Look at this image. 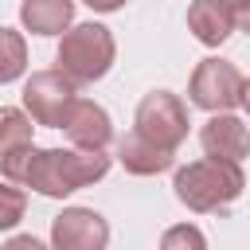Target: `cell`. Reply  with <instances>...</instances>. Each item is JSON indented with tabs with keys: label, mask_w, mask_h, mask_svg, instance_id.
<instances>
[{
	"label": "cell",
	"mask_w": 250,
	"mask_h": 250,
	"mask_svg": "<svg viewBox=\"0 0 250 250\" xmlns=\"http://www.w3.org/2000/svg\"><path fill=\"white\" fill-rule=\"evenodd\" d=\"M117 160H121V168L133 172V176H160V172L172 168L176 152H168V148L145 141V137L133 129V133H125V137L117 141Z\"/></svg>",
	"instance_id": "8fae6325"
},
{
	"label": "cell",
	"mask_w": 250,
	"mask_h": 250,
	"mask_svg": "<svg viewBox=\"0 0 250 250\" xmlns=\"http://www.w3.org/2000/svg\"><path fill=\"white\" fill-rule=\"evenodd\" d=\"M0 172L4 180L20 184V188H35L39 195L62 199L94 180H102L109 172V156L102 148H12L0 156Z\"/></svg>",
	"instance_id": "6da1fadb"
},
{
	"label": "cell",
	"mask_w": 250,
	"mask_h": 250,
	"mask_svg": "<svg viewBox=\"0 0 250 250\" xmlns=\"http://www.w3.org/2000/svg\"><path fill=\"white\" fill-rule=\"evenodd\" d=\"M23 105L35 125L66 129V121L78 105V82H70L62 70H35L23 82Z\"/></svg>",
	"instance_id": "277c9868"
},
{
	"label": "cell",
	"mask_w": 250,
	"mask_h": 250,
	"mask_svg": "<svg viewBox=\"0 0 250 250\" xmlns=\"http://www.w3.org/2000/svg\"><path fill=\"white\" fill-rule=\"evenodd\" d=\"M66 137H70V145H78V148H102V152H105V145L113 141L109 113H105L98 102L78 98V105H74V113H70V121H66Z\"/></svg>",
	"instance_id": "30bf717a"
},
{
	"label": "cell",
	"mask_w": 250,
	"mask_h": 250,
	"mask_svg": "<svg viewBox=\"0 0 250 250\" xmlns=\"http://www.w3.org/2000/svg\"><path fill=\"white\" fill-rule=\"evenodd\" d=\"M0 250H47L39 238H31V234H16V238H8Z\"/></svg>",
	"instance_id": "e0dca14e"
},
{
	"label": "cell",
	"mask_w": 250,
	"mask_h": 250,
	"mask_svg": "<svg viewBox=\"0 0 250 250\" xmlns=\"http://www.w3.org/2000/svg\"><path fill=\"white\" fill-rule=\"evenodd\" d=\"M23 211H27V195L20 191V184L4 180V184H0V230L16 227V223L23 219Z\"/></svg>",
	"instance_id": "2e32d148"
},
{
	"label": "cell",
	"mask_w": 250,
	"mask_h": 250,
	"mask_svg": "<svg viewBox=\"0 0 250 250\" xmlns=\"http://www.w3.org/2000/svg\"><path fill=\"white\" fill-rule=\"evenodd\" d=\"M137 133L168 152H176L188 137V105L172 94V90H152L141 98L137 105V117H133Z\"/></svg>",
	"instance_id": "5b68a950"
},
{
	"label": "cell",
	"mask_w": 250,
	"mask_h": 250,
	"mask_svg": "<svg viewBox=\"0 0 250 250\" xmlns=\"http://www.w3.org/2000/svg\"><path fill=\"white\" fill-rule=\"evenodd\" d=\"M242 188H246L242 168L234 160H215V156L184 164L172 180L176 199L199 215H227L234 207V199L242 195Z\"/></svg>",
	"instance_id": "7a4b0ae2"
},
{
	"label": "cell",
	"mask_w": 250,
	"mask_h": 250,
	"mask_svg": "<svg viewBox=\"0 0 250 250\" xmlns=\"http://www.w3.org/2000/svg\"><path fill=\"white\" fill-rule=\"evenodd\" d=\"M188 27H191V35H195L199 43L219 47V43H227V39L238 31V16H234V8H230L227 0H191V8H188Z\"/></svg>",
	"instance_id": "9c48e42d"
},
{
	"label": "cell",
	"mask_w": 250,
	"mask_h": 250,
	"mask_svg": "<svg viewBox=\"0 0 250 250\" xmlns=\"http://www.w3.org/2000/svg\"><path fill=\"white\" fill-rule=\"evenodd\" d=\"M113 55H117V47H113V35L105 23H94V20L74 23L70 31H62V43L55 51V62H59L55 70H62L78 86H90V82L105 78V70L113 66Z\"/></svg>",
	"instance_id": "3957f363"
},
{
	"label": "cell",
	"mask_w": 250,
	"mask_h": 250,
	"mask_svg": "<svg viewBox=\"0 0 250 250\" xmlns=\"http://www.w3.org/2000/svg\"><path fill=\"white\" fill-rule=\"evenodd\" d=\"M20 20L31 35H62L74 20V0H23Z\"/></svg>",
	"instance_id": "7c38bea8"
},
{
	"label": "cell",
	"mask_w": 250,
	"mask_h": 250,
	"mask_svg": "<svg viewBox=\"0 0 250 250\" xmlns=\"http://www.w3.org/2000/svg\"><path fill=\"white\" fill-rule=\"evenodd\" d=\"M27 66V43L20 31L12 27H0V86L4 82H16Z\"/></svg>",
	"instance_id": "5bb4252c"
},
{
	"label": "cell",
	"mask_w": 250,
	"mask_h": 250,
	"mask_svg": "<svg viewBox=\"0 0 250 250\" xmlns=\"http://www.w3.org/2000/svg\"><path fill=\"white\" fill-rule=\"evenodd\" d=\"M160 250H207V238L195 223H176V227L164 230Z\"/></svg>",
	"instance_id": "9a60e30c"
},
{
	"label": "cell",
	"mask_w": 250,
	"mask_h": 250,
	"mask_svg": "<svg viewBox=\"0 0 250 250\" xmlns=\"http://www.w3.org/2000/svg\"><path fill=\"white\" fill-rule=\"evenodd\" d=\"M31 113L16 109V105H0V156L12 152V148H23L31 145Z\"/></svg>",
	"instance_id": "4fadbf2b"
},
{
	"label": "cell",
	"mask_w": 250,
	"mask_h": 250,
	"mask_svg": "<svg viewBox=\"0 0 250 250\" xmlns=\"http://www.w3.org/2000/svg\"><path fill=\"white\" fill-rule=\"evenodd\" d=\"M234 16H238V27L250 35V4H246V8H234Z\"/></svg>",
	"instance_id": "d6986e66"
},
{
	"label": "cell",
	"mask_w": 250,
	"mask_h": 250,
	"mask_svg": "<svg viewBox=\"0 0 250 250\" xmlns=\"http://www.w3.org/2000/svg\"><path fill=\"white\" fill-rule=\"evenodd\" d=\"M109 223L94 207H66L51 223V246L55 250H105Z\"/></svg>",
	"instance_id": "52a82bcc"
},
{
	"label": "cell",
	"mask_w": 250,
	"mask_h": 250,
	"mask_svg": "<svg viewBox=\"0 0 250 250\" xmlns=\"http://www.w3.org/2000/svg\"><path fill=\"white\" fill-rule=\"evenodd\" d=\"M242 105H246V113H250V78H246V86H242Z\"/></svg>",
	"instance_id": "ffe728a7"
},
{
	"label": "cell",
	"mask_w": 250,
	"mask_h": 250,
	"mask_svg": "<svg viewBox=\"0 0 250 250\" xmlns=\"http://www.w3.org/2000/svg\"><path fill=\"white\" fill-rule=\"evenodd\" d=\"M242 70L230 62V59H203L195 70H191V82H188V94L199 109L207 113H227L234 105H242Z\"/></svg>",
	"instance_id": "8992f818"
},
{
	"label": "cell",
	"mask_w": 250,
	"mask_h": 250,
	"mask_svg": "<svg viewBox=\"0 0 250 250\" xmlns=\"http://www.w3.org/2000/svg\"><path fill=\"white\" fill-rule=\"evenodd\" d=\"M227 4H230V8H246L250 0H227Z\"/></svg>",
	"instance_id": "44dd1931"
},
{
	"label": "cell",
	"mask_w": 250,
	"mask_h": 250,
	"mask_svg": "<svg viewBox=\"0 0 250 250\" xmlns=\"http://www.w3.org/2000/svg\"><path fill=\"white\" fill-rule=\"evenodd\" d=\"M199 145L215 160H234L242 164L250 156V125L238 121L234 113H211L199 129Z\"/></svg>",
	"instance_id": "ba28073f"
},
{
	"label": "cell",
	"mask_w": 250,
	"mask_h": 250,
	"mask_svg": "<svg viewBox=\"0 0 250 250\" xmlns=\"http://www.w3.org/2000/svg\"><path fill=\"white\" fill-rule=\"evenodd\" d=\"M86 8H94V12H117L125 0H82Z\"/></svg>",
	"instance_id": "ac0fdd59"
}]
</instances>
